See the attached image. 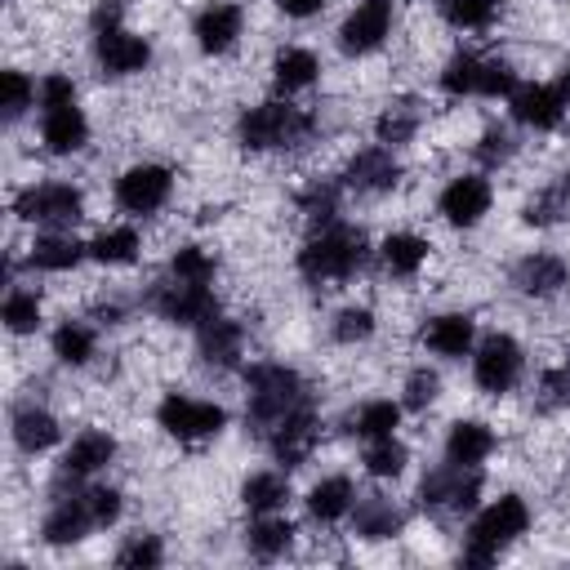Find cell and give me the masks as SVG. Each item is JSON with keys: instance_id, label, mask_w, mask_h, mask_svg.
<instances>
[{"instance_id": "obj_11", "label": "cell", "mask_w": 570, "mask_h": 570, "mask_svg": "<svg viewBox=\"0 0 570 570\" xmlns=\"http://www.w3.org/2000/svg\"><path fill=\"white\" fill-rule=\"evenodd\" d=\"M156 312L174 325H205L218 316V298L209 285H196V281H174L156 294Z\"/></svg>"}, {"instance_id": "obj_5", "label": "cell", "mask_w": 570, "mask_h": 570, "mask_svg": "<svg viewBox=\"0 0 570 570\" xmlns=\"http://www.w3.org/2000/svg\"><path fill=\"white\" fill-rule=\"evenodd\" d=\"M521 370H525V352H521V343H517L512 334H490V338H481L476 352H472V379H476V387L490 392V396L512 392L517 379H521Z\"/></svg>"}, {"instance_id": "obj_39", "label": "cell", "mask_w": 570, "mask_h": 570, "mask_svg": "<svg viewBox=\"0 0 570 570\" xmlns=\"http://www.w3.org/2000/svg\"><path fill=\"white\" fill-rule=\"evenodd\" d=\"M476 76H481V58L476 53H454L441 71V89L450 98H463V94H476Z\"/></svg>"}, {"instance_id": "obj_17", "label": "cell", "mask_w": 570, "mask_h": 570, "mask_svg": "<svg viewBox=\"0 0 570 570\" xmlns=\"http://www.w3.org/2000/svg\"><path fill=\"white\" fill-rule=\"evenodd\" d=\"M512 116L530 129H557L566 116V98L557 94V85H521L512 89Z\"/></svg>"}, {"instance_id": "obj_32", "label": "cell", "mask_w": 570, "mask_h": 570, "mask_svg": "<svg viewBox=\"0 0 570 570\" xmlns=\"http://www.w3.org/2000/svg\"><path fill=\"white\" fill-rule=\"evenodd\" d=\"M94 347H98V334H94L85 321H62V325L53 330V356H58L62 365H85V361L94 356Z\"/></svg>"}, {"instance_id": "obj_18", "label": "cell", "mask_w": 570, "mask_h": 570, "mask_svg": "<svg viewBox=\"0 0 570 570\" xmlns=\"http://www.w3.org/2000/svg\"><path fill=\"white\" fill-rule=\"evenodd\" d=\"M89 530H98V525H94V512H89L85 494H76V499H58V503L49 508L45 525H40L45 543H53V548H62V543H80Z\"/></svg>"}, {"instance_id": "obj_50", "label": "cell", "mask_w": 570, "mask_h": 570, "mask_svg": "<svg viewBox=\"0 0 570 570\" xmlns=\"http://www.w3.org/2000/svg\"><path fill=\"white\" fill-rule=\"evenodd\" d=\"M476 151H481V160H485V165H499V160H508V156H512V138H508L503 129H485V138H481V147H476Z\"/></svg>"}, {"instance_id": "obj_22", "label": "cell", "mask_w": 570, "mask_h": 570, "mask_svg": "<svg viewBox=\"0 0 570 570\" xmlns=\"http://www.w3.org/2000/svg\"><path fill=\"white\" fill-rule=\"evenodd\" d=\"M85 254H89V245H80L76 236H67V232H45V236L31 240L27 263L40 267V272H71Z\"/></svg>"}, {"instance_id": "obj_46", "label": "cell", "mask_w": 570, "mask_h": 570, "mask_svg": "<svg viewBox=\"0 0 570 570\" xmlns=\"http://www.w3.org/2000/svg\"><path fill=\"white\" fill-rule=\"evenodd\" d=\"M31 102H36V85H31L22 71H4V116L18 120Z\"/></svg>"}, {"instance_id": "obj_20", "label": "cell", "mask_w": 570, "mask_h": 570, "mask_svg": "<svg viewBox=\"0 0 570 570\" xmlns=\"http://www.w3.org/2000/svg\"><path fill=\"white\" fill-rule=\"evenodd\" d=\"M116 459V436H107V432H80L71 445H67V454H62V476H94L98 468H107Z\"/></svg>"}, {"instance_id": "obj_41", "label": "cell", "mask_w": 570, "mask_h": 570, "mask_svg": "<svg viewBox=\"0 0 570 570\" xmlns=\"http://www.w3.org/2000/svg\"><path fill=\"white\" fill-rule=\"evenodd\" d=\"M517 89V71L503 58H481V76H476V94L481 98H512Z\"/></svg>"}, {"instance_id": "obj_9", "label": "cell", "mask_w": 570, "mask_h": 570, "mask_svg": "<svg viewBox=\"0 0 570 570\" xmlns=\"http://www.w3.org/2000/svg\"><path fill=\"white\" fill-rule=\"evenodd\" d=\"M316 436H321V428H316L312 401H303V405H294L285 419L272 423L267 445H272V454H276L281 468H298V463H307V454L316 450Z\"/></svg>"}, {"instance_id": "obj_23", "label": "cell", "mask_w": 570, "mask_h": 570, "mask_svg": "<svg viewBox=\"0 0 570 570\" xmlns=\"http://www.w3.org/2000/svg\"><path fill=\"white\" fill-rule=\"evenodd\" d=\"M566 281H570V272H566V263H561L557 254H530V258L517 263V289H521V294L548 298V294H557Z\"/></svg>"}, {"instance_id": "obj_27", "label": "cell", "mask_w": 570, "mask_h": 570, "mask_svg": "<svg viewBox=\"0 0 570 570\" xmlns=\"http://www.w3.org/2000/svg\"><path fill=\"white\" fill-rule=\"evenodd\" d=\"M356 508V494H352V481L347 476H321L312 490H307V512L316 517V521H338V517H347Z\"/></svg>"}, {"instance_id": "obj_15", "label": "cell", "mask_w": 570, "mask_h": 570, "mask_svg": "<svg viewBox=\"0 0 570 570\" xmlns=\"http://www.w3.org/2000/svg\"><path fill=\"white\" fill-rule=\"evenodd\" d=\"M40 138L53 156H71L89 142V120L76 102H58V107H40Z\"/></svg>"}, {"instance_id": "obj_14", "label": "cell", "mask_w": 570, "mask_h": 570, "mask_svg": "<svg viewBox=\"0 0 570 570\" xmlns=\"http://www.w3.org/2000/svg\"><path fill=\"white\" fill-rule=\"evenodd\" d=\"M94 36H98L94 53H98L107 76H134V71H142L151 62V45L142 36L125 31V27H107V31H94Z\"/></svg>"}, {"instance_id": "obj_1", "label": "cell", "mask_w": 570, "mask_h": 570, "mask_svg": "<svg viewBox=\"0 0 570 570\" xmlns=\"http://www.w3.org/2000/svg\"><path fill=\"white\" fill-rule=\"evenodd\" d=\"M365 232L361 227H347V223H330L321 227L303 249H298V272L307 281H347L352 272L365 267Z\"/></svg>"}, {"instance_id": "obj_2", "label": "cell", "mask_w": 570, "mask_h": 570, "mask_svg": "<svg viewBox=\"0 0 570 570\" xmlns=\"http://www.w3.org/2000/svg\"><path fill=\"white\" fill-rule=\"evenodd\" d=\"M525 525H530V508H525V499H517V494L494 499L485 512H476V521H472V530H468L463 561H472V566H490L508 543H517V539L525 534Z\"/></svg>"}, {"instance_id": "obj_38", "label": "cell", "mask_w": 570, "mask_h": 570, "mask_svg": "<svg viewBox=\"0 0 570 570\" xmlns=\"http://www.w3.org/2000/svg\"><path fill=\"white\" fill-rule=\"evenodd\" d=\"M214 254L205 249V245H183L174 258H169V272H174V281H196V285H209V276H214Z\"/></svg>"}, {"instance_id": "obj_42", "label": "cell", "mask_w": 570, "mask_h": 570, "mask_svg": "<svg viewBox=\"0 0 570 570\" xmlns=\"http://www.w3.org/2000/svg\"><path fill=\"white\" fill-rule=\"evenodd\" d=\"M298 200H303V214H307L312 223H321V227L338 223V187H334V183H312Z\"/></svg>"}, {"instance_id": "obj_37", "label": "cell", "mask_w": 570, "mask_h": 570, "mask_svg": "<svg viewBox=\"0 0 570 570\" xmlns=\"http://www.w3.org/2000/svg\"><path fill=\"white\" fill-rule=\"evenodd\" d=\"M503 0H445V18L463 31H485L499 18Z\"/></svg>"}, {"instance_id": "obj_54", "label": "cell", "mask_w": 570, "mask_h": 570, "mask_svg": "<svg viewBox=\"0 0 570 570\" xmlns=\"http://www.w3.org/2000/svg\"><path fill=\"white\" fill-rule=\"evenodd\" d=\"M557 94L566 98V107H570V62L561 67V76H557Z\"/></svg>"}, {"instance_id": "obj_21", "label": "cell", "mask_w": 570, "mask_h": 570, "mask_svg": "<svg viewBox=\"0 0 570 570\" xmlns=\"http://www.w3.org/2000/svg\"><path fill=\"white\" fill-rule=\"evenodd\" d=\"M490 450H494V432L481 419H459L445 436V459L459 468H476L481 459H490Z\"/></svg>"}, {"instance_id": "obj_24", "label": "cell", "mask_w": 570, "mask_h": 570, "mask_svg": "<svg viewBox=\"0 0 570 570\" xmlns=\"http://www.w3.org/2000/svg\"><path fill=\"white\" fill-rule=\"evenodd\" d=\"M58 436H62V428H58V419L49 410L27 405V410L13 414V441H18L22 454H45L49 445H58Z\"/></svg>"}, {"instance_id": "obj_7", "label": "cell", "mask_w": 570, "mask_h": 570, "mask_svg": "<svg viewBox=\"0 0 570 570\" xmlns=\"http://www.w3.org/2000/svg\"><path fill=\"white\" fill-rule=\"evenodd\" d=\"M13 209H18V218H27V223L71 227V223H80V214H85V196H80V187H71V183H40V187H27V191L13 200Z\"/></svg>"}, {"instance_id": "obj_25", "label": "cell", "mask_w": 570, "mask_h": 570, "mask_svg": "<svg viewBox=\"0 0 570 570\" xmlns=\"http://www.w3.org/2000/svg\"><path fill=\"white\" fill-rule=\"evenodd\" d=\"M396 178H401V169H396V160L383 147H365L347 165V183L361 187V191H387V187H396Z\"/></svg>"}, {"instance_id": "obj_45", "label": "cell", "mask_w": 570, "mask_h": 570, "mask_svg": "<svg viewBox=\"0 0 570 570\" xmlns=\"http://www.w3.org/2000/svg\"><path fill=\"white\" fill-rule=\"evenodd\" d=\"M85 503H89V512H94V525L102 530V525H116L120 521V490L116 485H94L89 494H85Z\"/></svg>"}, {"instance_id": "obj_49", "label": "cell", "mask_w": 570, "mask_h": 570, "mask_svg": "<svg viewBox=\"0 0 570 570\" xmlns=\"http://www.w3.org/2000/svg\"><path fill=\"white\" fill-rule=\"evenodd\" d=\"M58 102H76V85L67 76H45L40 80V107H58Z\"/></svg>"}, {"instance_id": "obj_8", "label": "cell", "mask_w": 570, "mask_h": 570, "mask_svg": "<svg viewBox=\"0 0 570 570\" xmlns=\"http://www.w3.org/2000/svg\"><path fill=\"white\" fill-rule=\"evenodd\" d=\"M174 191V174L165 165H129L116 178V200L125 214H156Z\"/></svg>"}, {"instance_id": "obj_31", "label": "cell", "mask_w": 570, "mask_h": 570, "mask_svg": "<svg viewBox=\"0 0 570 570\" xmlns=\"http://www.w3.org/2000/svg\"><path fill=\"white\" fill-rule=\"evenodd\" d=\"M89 258L107 263V267H125L138 258V232L134 227H107L89 240Z\"/></svg>"}, {"instance_id": "obj_12", "label": "cell", "mask_w": 570, "mask_h": 570, "mask_svg": "<svg viewBox=\"0 0 570 570\" xmlns=\"http://www.w3.org/2000/svg\"><path fill=\"white\" fill-rule=\"evenodd\" d=\"M423 503H436V508H454V512H468L481 494V472L476 468H459V463H445L436 472L423 476L419 485Z\"/></svg>"}, {"instance_id": "obj_40", "label": "cell", "mask_w": 570, "mask_h": 570, "mask_svg": "<svg viewBox=\"0 0 570 570\" xmlns=\"http://www.w3.org/2000/svg\"><path fill=\"white\" fill-rule=\"evenodd\" d=\"M4 325L13 334H31L40 325V298H36V289H9L4 294Z\"/></svg>"}, {"instance_id": "obj_3", "label": "cell", "mask_w": 570, "mask_h": 570, "mask_svg": "<svg viewBox=\"0 0 570 570\" xmlns=\"http://www.w3.org/2000/svg\"><path fill=\"white\" fill-rule=\"evenodd\" d=\"M245 383H249V405H245V419L254 423V428H263V432H272V423L276 419H285L294 405H303L307 401V387H303V379L289 370V365H254L249 374H245Z\"/></svg>"}, {"instance_id": "obj_19", "label": "cell", "mask_w": 570, "mask_h": 570, "mask_svg": "<svg viewBox=\"0 0 570 570\" xmlns=\"http://www.w3.org/2000/svg\"><path fill=\"white\" fill-rule=\"evenodd\" d=\"M423 343H428L436 356L459 361V356L472 352V343H476V325H472V316H463V312H445V316H436V321L423 330Z\"/></svg>"}, {"instance_id": "obj_6", "label": "cell", "mask_w": 570, "mask_h": 570, "mask_svg": "<svg viewBox=\"0 0 570 570\" xmlns=\"http://www.w3.org/2000/svg\"><path fill=\"white\" fill-rule=\"evenodd\" d=\"M160 428L178 441H205V436H218L227 428V410L214 405V401H200V396H187V392H169L156 410Z\"/></svg>"}, {"instance_id": "obj_29", "label": "cell", "mask_w": 570, "mask_h": 570, "mask_svg": "<svg viewBox=\"0 0 570 570\" xmlns=\"http://www.w3.org/2000/svg\"><path fill=\"white\" fill-rule=\"evenodd\" d=\"M383 263H387V272L392 276H414L423 263H428V240L419 236V232H392V236H383Z\"/></svg>"}, {"instance_id": "obj_43", "label": "cell", "mask_w": 570, "mask_h": 570, "mask_svg": "<svg viewBox=\"0 0 570 570\" xmlns=\"http://www.w3.org/2000/svg\"><path fill=\"white\" fill-rule=\"evenodd\" d=\"M116 561L129 566V570H147V566H160V561H165V548H160L156 534H134V539L116 552Z\"/></svg>"}, {"instance_id": "obj_34", "label": "cell", "mask_w": 570, "mask_h": 570, "mask_svg": "<svg viewBox=\"0 0 570 570\" xmlns=\"http://www.w3.org/2000/svg\"><path fill=\"white\" fill-rule=\"evenodd\" d=\"M396 423H401V405H396V401H365V405L356 410V419H352L356 436H365V441L392 436Z\"/></svg>"}, {"instance_id": "obj_16", "label": "cell", "mask_w": 570, "mask_h": 570, "mask_svg": "<svg viewBox=\"0 0 570 570\" xmlns=\"http://www.w3.org/2000/svg\"><path fill=\"white\" fill-rule=\"evenodd\" d=\"M240 27H245V13H240V4H232V0H214V4H205L200 13H196V45L205 49V53H227L236 40H240Z\"/></svg>"}, {"instance_id": "obj_48", "label": "cell", "mask_w": 570, "mask_h": 570, "mask_svg": "<svg viewBox=\"0 0 570 570\" xmlns=\"http://www.w3.org/2000/svg\"><path fill=\"white\" fill-rule=\"evenodd\" d=\"M414 134V116L410 111H387L379 120V142H405Z\"/></svg>"}, {"instance_id": "obj_47", "label": "cell", "mask_w": 570, "mask_h": 570, "mask_svg": "<svg viewBox=\"0 0 570 570\" xmlns=\"http://www.w3.org/2000/svg\"><path fill=\"white\" fill-rule=\"evenodd\" d=\"M436 392H441V379H436L432 370H414V374L405 379V405H410V410L432 405V401H436Z\"/></svg>"}, {"instance_id": "obj_30", "label": "cell", "mask_w": 570, "mask_h": 570, "mask_svg": "<svg viewBox=\"0 0 570 570\" xmlns=\"http://www.w3.org/2000/svg\"><path fill=\"white\" fill-rule=\"evenodd\" d=\"M240 499H245L249 512L267 517V512H276V508L289 499V481H285L281 472H254V476L240 485Z\"/></svg>"}, {"instance_id": "obj_28", "label": "cell", "mask_w": 570, "mask_h": 570, "mask_svg": "<svg viewBox=\"0 0 570 570\" xmlns=\"http://www.w3.org/2000/svg\"><path fill=\"white\" fill-rule=\"evenodd\" d=\"M316 53L312 49H298V45H289V49H281L276 53V62H272V80H276V89L281 94H298V89H307L312 80H316Z\"/></svg>"}, {"instance_id": "obj_36", "label": "cell", "mask_w": 570, "mask_h": 570, "mask_svg": "<svg viewBox=\"0 0 570 570\" xmlns=\"http://www.w3.org/2000/svg\"><path fill=\"white\" fill-rule=\"evenodd\" d=\"M405 445L396 441V436H379V441H370L365 445V472L370 476H401L405 472Z\"/></svg>"}, {"instance_id": "obj_4", "label": "cell", "mask_w": 570, "mask_h": 570, "mask_svg": "<svg viewBox=\"0 0 570 570\" xmlns=\"http://www.w3.org/2000/svg\"><path fill=\"white\" fill-rule=\"evenodd\" d=\"M312 129V120L289 107V102H263V107H249L240 116V142L249 151H272V147H289L298 142L303 134Z\"/></svg>"}, {"instance_id": "obj_33", "label": "cell", "mask_w": 570, "mask_h": 570, "mask_svg": "<svg viewBox=\"0 0 570 570\" xmlns=\"http://www.w3.org/2000/svg\"><path fill=\"white\" fill-rule=\"evenodd\" d=\"M401 530V512L387 499H365L356 503V534L361 539H392Z\"/></svg>"}, {"instance_id": "obj_10", "label": "cell", "mask_w": 570, "mask_h": 570, "mask_svg": "<svg viewBox=\"0 0 570 570\" xmlns=\"http://www.w3.org/2000/svg\"><path fill=\"white\" fill-rule=\"evenodd\" d=\"M387 31H392V0H361L338 27V45L343 53H370L387 40Z\"/></svg>"}, {"instance_id": "obj_44", "label": "cell", "mask_w": 570, "mask_h": 570, "mask_svg": "<svg viewBox=\"0 0 570 570\" xmlns=\"http://www.w3.org/2000/svg\"><path fill=\"white\" fill-rule=\"evenodd\" d=\"M370 334H374V312L370 307H343L334 316V338L338 343H361Z\"/></svg>"}, {"instance_id": "obj_13", "label": "cell", "mask_w": 570, "mask_h": 570, "mask_svg": "<svg viewBox=\"0 0 570 570\" xmlns=\"http://www.w3.org/2000/svg\"><path fill=\"white\" fill-rule=\"evenodd\" d=\"M436 209H441V218H445L450 227H476V223L490 214V183H485L481 174H463V178H454V183L441 191Z\"/></svg>"}, {"instance_id": "obj_52", "label": "cell", "mask_w": 570, "mask_h": 570, "mask_svg": "<svg viewBox=\"0 0 570 570\" xmlns=\"http://www.w3.org/2000/svg\"><path fill=\"white\" fill-rule=\"evenodd\" d=\"M107 27H120V0H98V9H94V31H107Z\"/></svg>"}, {"instance_id": "obj_26", "label": "cell", "mask_w": 570, "mask_h": 570, "mask_svg": "<svg viewBox=\"0 0 570 570\" xmlns=\"http://www.w3.org/2000/svg\"><path fill=\"white\" fill-rule=\"evenodd\" d=\"M240 343H245V330L236 321H227V316L205 321L200 325V338H196V347H200V356L209 365H232L240 356Z\"/></svg>"}, {"instance_id": "obj_35", "label": "cell", "mask_w": 570, "mask_h": 570, "mask_svg": "<svg viewBox=\"0 0 570 570\" xmlns=\"http://www.w3.org/2000/svg\"><path fill=\"white\" fill-rule=\"evenodd\" d=\"M294 543V525L285 521V517H263V521H254V530H249V552L254 557H281L285 548Z\"/></svg>"}, {"instance_id": "obj_53", "label": "cell", "mask_w": 570, "mask_h": 570, "mask_svg": "<svg viewBox=\"0 0 570 570\" xmlns=\"http://www.w3.org/2000/svg\"><path fill=\"white\" fill-rule=\"evenodd\" d=\"M276 9L289 13V18H312V13L325 9V0H276Z\"/></svg>"}, {"instance_id": "obj_51", "label": "cell", "mask_w": 570, "mask_h": 570, "mask_svg": "<svg viewBox=\"0 0 570 570\" xmlns=\"http://www.w3.org/2000/svg\"><path fill=\"white\" fill-rule=\"evenodd\" d=\"M561 214V191H543L539 200L525 205V223H552Z\"/></svg>"}]
</instances>
